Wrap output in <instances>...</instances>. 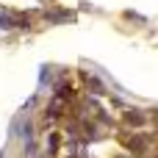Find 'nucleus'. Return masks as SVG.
Segmentation results:
<instances>
[{
  "mask_svg": "<svg viewBox=\"0 0 158 158\" xmlns=\"http://www.w3.org/2000/svg\"><path fill=\"white\" fill-rule=\"evenodd\" d=\"M122 117H125L128 122H133V125H142V122H144V117H142V114H136V111H125Z\"/></svg>",
  "mask_w": 158,
  "mask_h": 158,
  "instance_id": "1",
  "label": "nucleus"
}]
</instances>
